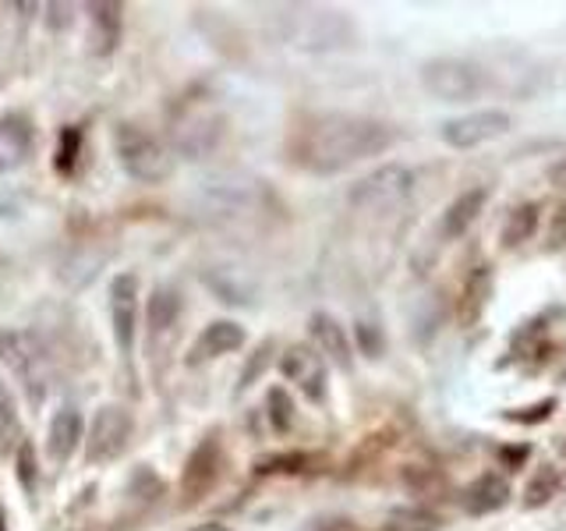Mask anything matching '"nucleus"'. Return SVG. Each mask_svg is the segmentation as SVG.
<instances>
[{
  "label": "nucleus",
  "instance_id": "6",
  "mask_svg": "<svg viewBox=\"0 0 566 531\" xmlns=\"http://www.w3.org/2000/svg\"><path fill=\"white\" fill-rule=\"evenodd\" d=\"M0 362L25 386L32 404H40L46 397V354L29 330L0 326Z\"/></svg>",
  "mask_w": 566,
  "mask_h": 531
},
{
  "label": "nucleus",
  "instance_id": "32",
  "mask_svg": "<svg viewBox=\"0 0 566 531\" xmlns=\"http://www.w3.org/2000/svg\"><path fill=\"white\" fill-rule=\"evenodd\" d=\"M548 244L556 248H566V202L553 212V227H548Z\"/></svg>",
  "mask_w": 566,
  "mask_h": 531
},
{
  "label": "nucleus",
  "instance_id": "24",
  "mask_svg": "<svg viewBox=\"0 0 566 531\" xmlns=\"http://www.w3.org/2000/svg\"><path fill=\"white\" fill-rule=\"evenodd\" d=\"M439 528H442L439 513L424 507H394L382 521V531H439Z\"/></svg>",
  "mask_w": 566,
  "mask_h": 531
},
{
  "label": "nucleus",
  "instance_id": "8",
  "mask_svg": "<svg viewBox=\"0 0 566 531\" xmlns=\"http://www.w3.org/2000/svg\"><path fill=\"white\" fill-rule=\"evenodd\" d=\"M513 128V117L500 106H489V111H471V114H460L442 121L439 138L447 142L450 149H474V146H485V142L500 138Z\"/></svg>",
  "mask_w": 566,
  "mask_h": 531
},
{
  "label": "nucleus",
  "instance_id": "19",
  "mask_svg": "<svg viewBox=\"0 0 566 531\" xmlns=\"http://www.w3.org/2000/svg\"><path fill=\"white\" fill-rule=\"evenodd\" d=\"M223 132V121L220 117H191L185 124L174 128V146L188 153V156H202L217 146V138Z\"/></svg>",
  "mask_w": 566,
  "mask_h": 531
},
{
  "label": "nucleus",
  "instance_id": "33",
  "mask_svg": "<svg viewBox=\"0 0 566 531\" xmlns=\"http://www.w3.org/2000/svg\"><path fill=\"white\" fill-rule=\"evenodd\" d=\"M531 412H535V415H506L510 421H542V418H548V415H553L556 412V397H548V400H542V404H535V407H531Z\"/></svg>",
  "mask_w": 566,
  "mask_h": 531
},
{
  "label": "nucleus",
  "instance_id": "35",
  "mask_svg": "<svg viewBox=\"0 0 566 531\" xmlns=\"http://www.w3.org/2000/svg\"><path fill=\"white\" fill-rule=\"evenodd\" d=\"M545 177H548V185H553L556 191H563V195H566V156H563V159H556V164L545 170Z\"/></svg>",
  "mask_w": 566,
  "mask_h": 531
},
{
  "label": "nucleus",
  "instance_id": "40",
  "mask_svg": "<svg viewBox=\"0 0 566 531\" xmlns=\"http://www.w3.org/2000/svg\"><path fill=\"white\" fill-rule=\"evenodd\" d=\"M559 379H563V383H566V372H563V376H559Z\"/></svg>",
  "mask_w": 566,
  "mask_h": 531
},
{
  "label": "nucleus",
  "instance_id": "34",
  "mask_svg": "<svg viewBox=\"0 0 566 531\" xmlns=\"http://www.w3.org/2000/svg\"><path fill=\"white\" fill-rule=\"evenodd\" d=\"M270 347H273V344H265V347L255 354V358H252V365L244 368V376H241V386H238V389H248V386H252V379H255L259 372L265 368V354H270Z\"/></svg>",
  "mask_w": 566,
  "mask_h": 531
},
{
  "label": "nucleus",
  "instance_id": "39",
  "mask_svg": "<svg viewBox=\"0 0 566 531\" xmlns=\"http://www.w3.org/2000/svg\"><path fill=\"white\" fill-rule=\"evenodd\" d=\"M563 454H566V436H563Z\"/></svg>",
  "mask_w": 566,
  "mask_h": 531
},
{
  "label": "nucleus",
  "instance_id": "22",
  "mask_svg": "<svg viewBox=\"0 0 566 531\" xmlns=\"http://www.w3.org/2000/svg\"><path fill=\"white\" fill-rule=\"evenodd\" d=\"M538 223H542V206L538 202H521L510 209V217L503 223V248H513V244H524L538 235Z\"/></svg>",
  "mask_w": 566,
  "mask_h": 531
},
{
  "label": "nucleus",
  "instance_id": "27",
  "mask_svg": "<svg viewBox=\"0 0 566 531\" xmlns=\"http://www.w3.org/2000/svg\"><path fill=\"white\" fill-rule=\"evenodd\" d=\"M82 156V128H75V124H67V128L61 132V146H57V156H53V170L61 174H71Z\"/></svg>",
  "mask_w": 566,
  "mask_h": 531
},
{
  "label": "nucleus",
  "instance_id": "17",
  "mask_svg": "<svg viewBox=\"0 0 566 531\" xmlns=\"http://www.w3.org/2000/svg\"><path fill=\"white\" fill-rule=\"evenodd\" d=\"M489 298H492V270L489 266H474L471 277L464 280V291L457 298V323L471 330L482 323V315L489 309Z\"/></svg>",
  "mask_w": 566,
  "mask_h": 531
},
{
  "label": "nucleus",
  "instance_id": "38",
  "mask_svg": "<svg viewBox=\"0 0 566 531\" xmlns=\"http://www.w3.org/2000/svg\"><path fill=\"white\" fill-rule=\"evenodd\" d=\"M0 531H8V518H4V507H0Z\"/></svg>",
  "mask_w": 566,
  "mask_h": 531
},
{
  "label": "nucleus",
  "instance_id": "18",
  "mask_svg": "<svg viewBox=\"0 0 566 531\" xmlns=\"http://www.w3.org/2000/svg\"><path fill=\"white\" fill-rule=\"evenodd\" d=\"M489 202V188L485 185H474L468 191H460L457 199L447 206V212H442V235L447 238H464L471 223L482 217V209Z\"/></svg>",
  "mask_w": 566,
  "mask_h": 531
},
{
  "label": "nucleus",
  "instance_id": "16",
  "mask_svg": "<svg viewBox=\"0 0 566 531\" xmlns=\"http://www.w3.org/2000/svg\"><path fill=\"white\" fill-rule=\"evenodd\" d=\"M82 442V412L75 404H64L57 415L50 418V433H46V454L53 465H67L75 457Z\"/></svg>",
  "mask_w": 566,
  "mask_h": 531
},
{
  "label": "nucleus",
  "instance_id": "25",
  "mask_svg": "<svg viewBox=\"0 0 566 531\" xmlns=\"http://www.w3.org/2000/svg\"><path fill=\"white\" fill-rule=\"evenodd\" d=\"M22 436V425H18V412H14V400H11V389L0 383V454H8L14 442Z\"/></svg>",
  "mask_w": 566,
  "mask_h": 531
},
{
  "label": "nucleus",
  "instance_id": "15",
  "mask_svg": "<svg viewBox=\"0 0 566 531\" xmlns=\"http://www.w3.org/2000/svg\"><path fill=\"white\" fill-rule=\"evenodd\" d=\"M35 149V128L22 114L0 117V174L18 170Z\"/></svg>",
  "mask_w": 566,
  "mask_h": 531
},
{
  "label": "nucleus",
  "instance_id": "9",
  "mask_svg": "<svg viewBox=\"0 0 566 531\" xmlns=\"http://www.w3.org/2000/svg\"><path fill=\"white\" fill-rule=\"evenodd\" d=\"M280 372L287 376L312 404H323L329 394V365L312 344H291L280 358Z\"/></svg>",
  "mask_w": 566,
  "mask_h": 531
},
{
  "label": "nucleus",
  "instance_id": "37",
  "mask_svg": "<svg viewBox=\"0 0 566 531\" xmlns=\"http://www.w3.org/2000/svg\"><path fill=\"white\" fill-rule=\"evenodd\" d=\"M191 531H230L227 524H217V521H209V524H199V528H191Z\"/></svg>",
  "mask_w": 566,
  "mask_h": 531
},
{
  "label": "nucleus",
  "instance_id": "3",
  "mask_svg": "<svg viewBox=\"0 0 566 531\" xmlns=\"http://www.w3.org/2000/svg\"><path fill=\"white\" fill-rule=\"evenodd\" d=\"M114 149H117L124 174L138 185H164L174 174V159L164 149V142H159L156 135H149L146 128H138V124H132V121L117 124Z\"/></svg>",
  "mask_w": 566,
  "mask_h": 531
},
{
  "label": "nucleus",
  "instance_id": "20",
  "mask_svg": "<svg viewBox=\"0 0 566 531\" xmlns=\"http://www.w3.org/2000/svg\"><path fill=\"white\" fill-rule=\"evenodd\" d=\"M181 319V294L167 283H159L149 294V305H146V323H149V336H164L177 326Z\"/></svg>",
  "mask_w": 566,
  "mask_h": 531
},
{
  "label": "nucleus",
  "instance_id": "5",
  "mask_svg": "<svg viewBox=\"0 0 566 531\" xmlns=\"http://www.w3.org/2000/svg\"><path fill=\"white\" fill-rule=\"evenodd\" d=\"M421 88L429 96H436L439 103H471L485 93V71L478 67L474 61H464V58H432L424 61L421 71Z\"/></svg>",
  "mask_w": 566,
  "mask_h": 531
},
{
  "label": "nucleus",
  "instance_id": "21",
  "mask_svg": "<svg viewBox=\"0 0 566 531\" xmlns=\"http://www.w3.org/2000/svg\"><path fill=\"white\" fill-rule=\"evenodd\" d=\"M88 22H93L96 53H111L120 43V4H85Z\"/></svg>",
  "mask_w": 566,
  "mask_h": 531
},
{
  "label": "nucleus",
  "instance_id": "13",
  "mask_svg": "<svg viewBox=\"0 0 566 531\" xmlns=\"http://www.w3.org/2000/svg\"><path fill=\"white\" fill-rule=\"evenodd\" d=\"M510 500H513V486L500 471H482L464 492H460V507H464L468 518H489V513H500Z\"/></svg>",
  "mask_w": 566,
  "mask_h": 531
},
{
  "label": "nucleus",
  "instance_id": "1",
  "mask_svg": "<svg viewBox=\"0 0 566 531\" xmlns=\"http://www.w3.org/2000/svg\"><path fill=\"white\" fill-rule=\"evenodd\" d=\"M397 142V132L386 121L361 117V114H318L297 132L294 159L308 174L329 177L340 174L361 159L382 156Z\"/></svg>",
  "mask_w": 566,
  "mask_h": 531
},
{
  "label": "nucleus",
  "instance_id": "7",
  "mask_svg": "<svg viewBox=\"0 0 566 531\" xmlns=\"http://www.w3.org/2000/svg\"><path fill=\"white\" fill-rule=\"evenodd\" d=\"M132 433H135V418L128 407L103 404L85 433V460L88 465H111V460H117L128 450Z\"/></svg>",
  "mask_w": 566,
  "mask_h": 531
},
{
  "label": "nucleus",
  "instance_id": "29",
  "mask_svg": "<svg viewBox=\"0 0 566 531\" xmlns=\"http://www.w3.org/2000/svg\"><path fill=\"white\" fill-rule=\"evenodd\" d=\"M265 404H270V421L276 433H287L294 425V404H291V394L283 386H273L270 394H265Z\"/></svg>",
  "mask_w": 566,
  "mask_h": 531
},
{
  "label": "nucleus",
  "instance_id": "31",
  "mask_svg": "<svg viewBox=\"0 0 566 531\" xmlns=\"http://www.w3.org/2000/svg\"><path fill=\"white\" fill-rule=\"evenodd\" d=\"M301 531H361V528L350 518H344V513H323V518H312Z\"/></svg>",
  "mask_w": 566,
  "mask_h": 531
},
{
  "label": "nucleus",
  "instance_id": "12",
  "mask_svg": "<svg viewBox=\"0 0 566 531\" xmlns=\"http://www.w3.org/2000/svg\"><path fill=\"white\" fill-rule=\"evenodd\" d=\"M308 333H312V347L323 354L329 365L350 372V365H354V347H350L347 326L340 323V319L329 315V312H312Z\"/></svg>",
  "mask_w": 566,
  "mask_h": 531
},
{
  "label": "nucleus",
  "instance_id": "30",
  "mask_svg": "<svg viewBox=\"0 0 566 531\" xmlns=\"http://www.w3.org/2000/svg\"><path fill=\"white\" fill-rule=\"evenodd\" d=\"M354 333H358V347L365 358H382V351H386V336L379 330V323H354Z\"/></svg>",
  "mask_w": 566,
  "mask_h": 531
},
{
  "label": "nucleus",
  "instance_id": "14",
  "mask_svg": "<svg viewBox=\"0 0 566 531\" xmlns=\"http://www.w3.org/2000/svg\"><path fill=\"white\" fill-rule=\"evenodd\" d=\"M244 341H248V333H244L241 323H234V319H217V323H209L199 336H195V344L188 351V365L234 354V351L244 347Z\"/></svg>",
  "mask_w": 566,
  "mask_h": 531
},
{
  "label": "nucleus",
  "instance_id": "4",
  "mask_svg": "<svg viewBox=\"0 0 566 531\" xmlns=\"http://www.w3.org/2000/svg\"><path fill=\"white\" fill-rule=\"evenodd\" d=\"M415 191V170L403 164H382L361 181H354L347 191V206L365 217H386V212L400 209Z\"/></svg>",
  "mask_w": 566,
  "mask_h": 531
},
{
  "label": "nucleus",
  "instance_id": "36",
  "mask_svg": "<svg viewBox=\"0 0 566 531\" xmlns=\"http://www.w3.org/2000/svg\"><path fill=\"white\" fill-rule=\"evenodd\" d=\"M524 457H527V447H521V450H503V460H513V465H521Z\"/></svg>",
  "mask_w": 566,
  "mask_h": 531
},
{
  "label": "nucleus",
  "instance_id": "28",
  "mask_svg": "<svg viewBox=\"0 0 566 531\" xmlns=\"http://www.w3.org/2000/svg\"><path fill=\"white\" fill-rule=\"evenodd\" d=\"M14 471H18V486H22L29 496L35 492V486H40V468H35V447L29 439L18 442V454H14Z\"/></svg>",
  "mask_w": 566,
  "mask_h": 531
},
{
  "label": "nucleus",
  "instance_id": "2",
  "mask_svg": "<svg viewBox=\"0 0 566 531\" xmlns=\"http://www.w3.org/2000/svg\"><path fill=\"white\" fill-rule=\"evenodd\" d=\"M280 29H283V40H287L291 46L312 50V53L344 50L358 40V29H354L350 14L336 11V8H318V4L283 8Z\"/></svg>",
  "mask_w": 566,
  "mask_h": 531
},
{
  "label": "nucleus",
  "instance_id": "23",
  "mask_svg": "<svg viewBox=\"0 0 566 531\" xmlns=\"http://www.w3.org/2000/svg\"><path fill=\"white\" fill-rule=\"evenodd\" d=\"M559 489H563V471L556 465H542L535 475H531V482L524 486L521 507L524 510H538L545 503H553V496H559Z\"/></svg>",
  "mask_w": 566,
  "mask_h": 531
},
{
  "label": "nucleus",
  "instance_id": "11",
  "mask_svg": "<svg viewBox=\"0 0 566 531\" xmlns=\"http://www.w3.org/2000/svg\"><path fill=\"white\" fill-rule=\"evenodd\" d=\"M220 468H223V447H220V439L217 433L206 436L199 447H195L185 460V475H181V492H185V500L188 503H199L202 496L217 486V478H220Z\"/></svg>",
  "mask_w": 566,
  "mask_h": 531
},
{
  "label": "nucleus",
  "instance_id": "26",
  "mask_svg": "<svg viewBox=\"0 0 566 531\" xmlns=\"http://www.w3.org/2000/svg\"><path fill=\"white\" fill-rule=\"evenodd\" d=\"M308 465H315V457L308 454H273V457H262L255 471L259 475H297V471H308Z\"/></svg>",
  "mask_w": 566,
  "mask_h": 531
},
{
  "label": "nucleus",
  "instance_id": "10",
  "mask_svg": "<svg viewBox=\"0 0 566 531\" xmlns=\"http://www.w3.org/2000/svg\"><path fill=\"white\" fill-rule=\"evenodd\" d=\"M138 277L135 273H117L111 283V326H114V341L120 354L135 351V336H138Z\"/></svg>",
  "mask_w": 566,
  "mask_h": 531
}]
</instances>
